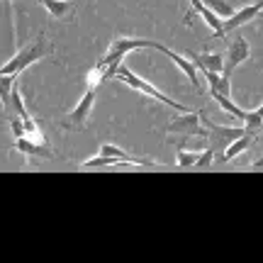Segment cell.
I'll return each instance as SVG.
<instances>
[{
  "instance_id": "17",
  "label": "cell",
  "mask_w": 263,
  "mask_h": 263,
  "mask_svg": "<svg viewBox=\"0 0 263 263\" xmlns=\"http://www.w3.org/2000/svg\"><path fill=\"white\" fill-rule=\"evenodd\" d=\"M200 154H202V151L178 149V154H176V163H178V168H195L197 159H200Z\"/></svg>"
},
{
  "instance_id": "15",
  "label": "cell",
  "mask_w": 263,
  "mask_h": 263,
  "mask_svg": "<svg viewBox=\"0 0 263 263\" xmlns=\"http://www.w3.org/2000/svg\"><path fill=\"white\" fill-rule=\"evenodd\" d=\"M207 85H210V93H222L229 95L232 93V85H229V76L219 73V71H202Z\"/></svg>"
},
{
  "instance_id": "14",
  "label": "cell",
  "mask_w": 263,
  "mask_h": 263,
  "mask_svg": "<svg viewBox=\"0 0 263 263\" xmlns=\"http://www.w3.org/2000/svg\"><path fill=\"white\" fill-rule=\"evenodd\" d=\"M254 141H256L254 134H244V137H239L236 141L229 144V149L222 154V159L217 161V163H229V161H234L236 156H241L246 149H251V144H254Z\"/></svg>"
},
{
  "instance_id": "7",
  "label": "cell",
  "mask_w": 263,
  "mask_h": 263,
  "mask_svg": "<svg viewBox=\"0 0 263 263\" xmlns=\"http://www.w3.org/2000/svg\"><path fill=\"white\" fill-rule=\"evenodd\" d=\"M249 57H251V44H249L244 37H236L234 42L229 44V49H227V57H224V76H229V78H232L234 68H236L239 64H244Z\"/></svg>"
},
{
  "instance_id": "4",
  "label": "cell",
  "mask_w": 263,
  "mask_h": 263,
  "mask_svg": "<svg viewBox=\"0 0 263 263\" xmlns=\"http://www.w3.org/2000/svg\"><path fill=\"white\" fill-rule=\"evenodd\" d=\"M95 98H98V88H85L81 103L76 105L66 117L59 120V127L66 129V132H83L85 127H88V117H90V112H93Z\"/></svg>"
},
{
  "instance_id": "20",
  "label": "cell",
  "mask_w": 263,
  "mask_h": 263,
  "mask_svg": "<svg viewBox=\"0 0 263 263\" xmlns=\"http://www.w3.org/2000/svg\"><path fill=\"white\" fill-rule=\"evenodd\" d=\"M215 159H217V154H215V149L212 146H207L202 154H200V159H197V163H195V168L197 171H202V168H207L210 163H215Z\"/></svg>"
},
{
  "instance_id": "3",
  "label": "cell",
  "mask_w": 263,
  "mask_h": 263,
  "mask_svg": "<svg viewBox=\"0 0 263 263\" xmlns=\"http://www.w3.org/2000/svg\"><path fill=\"white\" fill-rule=\"evenodd\" d=\"M200 117H202V124L207 127V141H210V146H212V149H215V154H217V159H215V163H217V161L222 159V154L229 149V144H232V141H236L239 137H244L246 129H244V127H229V124L212 122V120H210L202 110H200Z\"/></svg>"
},
{
  "instance_id": "18",
  "label": "cell",
  "mask_w": 263,
  "mask_h": 263,
  "mask_svg": "<svg viewBox=\"0 0 263 263\" xmlns=\"http://www.w3.org/2000/svg\"><path fill=\"white\" fill-rule=\"evenodd\" d=\"M205 5H210V8L215 10V12H217V15H219L222 20H229V17H232V15L236 12V10L232 8L229 3H224V0H205Z\"/></svg>"
},
{
  "instance_id": "10",
  "label": "cell",
  "mask_w": 263,
  "mask_h": 263,
  "mask_svg": "<svg viewBox=\"0 0 263 263\" xmlns=\"http://www.w3.org/2000/svg\"><path fill=\"white\" fill-rule=\"evenodd\" d=\"M12 149L22 151V154H25L27 159H32V161H49V159H54V151L49 149V144H42V141H32V139H27V137H22V139H15Z\"/></svg>"
},
{
  "instance_id": "22",
  "label": "cell",
  "mask_w": 263,
  "mask_h": 263,
  "mask_svg": "<svg viewBox=\"0 0 263 263\" xmlns=\"http://www.w3.org/2000/svg\"><path fill=\"white\" fill-rule=\"evenodd\" d=\"M261 166H263V159H256V163L251 166V168H261Z\"/></svg>"
},
{
  "instance_id": "19",
  "label": "cell",
  "mask_w": 263,
  "mask_h": 263,
  "mask_svg": "<svg viewBox=\"0 0 263 263\" xmlns=\"http://www.w3.org/2000/svg\"><path fill=\"white\" fill-rule=\"evenodd\" d=\"M8 122H10V129H12V137H15V139H22V137L27 134V129H25V120H22L17 112L10 115Z\"/></svg>"
},
{
  "instance_id": "21",
  "label": "cell",
  "mask_w": 263,
  "mask_h": 263,
  "mask_svg": "<svg viewBox=\"0 0 263 263\" xmlns=\"http://www.w3.org/2000/svg\"><path fill=\"white\" fill-rule=\"evenodd\" d=\"M254 115H256V117H261V120H263V105H261V107H256V110H254Z\"/></svg>"
},
{
  "instance_id": "12",
  "label": "cell",
  "mask_w": 263,
  "mask_h": 263,
  "mask_svg": "<svg viewBox=\"0 0 263 263\" xmlns=\"http://www.w3.org/2000/svg\"><path fill=\"white\" fill-rule=\"evenodd\" d=\"M190 3H193V10H195L197 15L205 20L207 25H210V29H212V37H222V25H224V20L219 17V15H217L210 5H205V0H190Z\"/></svg>"
},
{
  "instance_id": "9",
  "label": "cell",
  "mask_w": 263,
  "mask_h": 263,
  "mask_svg": "<svg viewBox=\"0 0 263 263\" xmlns=\"http://www.w3.org/2000/svg\"><path fill=\"white\" fill-rule=\"evenodd\" d=\"M261 12H263V8L258 5V3H251V5H244L241 10H236L232 17L224 20V25H222V37H224V34H229V32H234V29H239L241 25L254 22V20L258 17Z\"/></svg>"
},
{
  "instance_id": "11",
  "label": "cell",
  "mask_w": 263,
  "mask_h": 263,
  "mask_svg": "<svg viewBox=\"0 0 263 263\" xmlns=\"http://www.w3.org/2000/svg\"><path fill=\"white\" fill-rule=\"evenodd\" d=\"M188 54L200 71H219V73H224V57L222 54H217V51H188Z\"/></svg>"
},
{
  "instance_id": "16",
  "label": "cell",
  "mask_w": 263,
  "mask_h": 263,
  "mask_svg": "<svg viewBox=\"0 0 263 263\" xmlns=\"http://www.w3.org/2000/svg\"><path fill=\"white\" fill-rule=\"evenodd\" d=\"M212 95V100H215L222 110H224L229 117H234V120H239V122H244L246 120V110H241L236 103H232V98L229 95H222V93H210Z\"/></svg>"
},
{
  "instance_id": "2",
  "label": "cell",
  "mask_w": 263,
  "mask_h": 263,
  "mask_svg": "<svg viewBox=\"0 0 263 263\" xmlns=\"http://www.w3.org/2000/svg\"><path fill=\"white\" fill-rule=\"evenodd\" d=\"M115 78L117 81H122V83H127L132 88V90H139L141 95H146V98H151V100H156V103H163L168 105V107H173V110H178V112H190L188 105L183 103H176L173 98H168L166 93H161L159 88L154 83H149V81H144V78H139V76L134 73V71H129L124 64H120V68L115 71Z\"/></svg>"
},
{
  "instance_id": "5",
  "label": "cell",
  "mask_w": 263,
  "mask_h": 263,
  "mask_svg": "<svg viewBox=\"0 0 263 263\" xmlns=\"http://www.w3.org/2000/svg\"><path fill=\"white\" fill-rule=\"evenodd\" d=\"M166 137H173L178 134L180 141L183 139H190V137H205L207 139V127L202 124V117H200V110H190V112H180V117L171 120L166 124Z\"/></svg>"
},
{
  "instance_id": "8",
  "label": "cell",
  "mask_w": 263,
  "mask_h": 263,
  "mask_svg": "<svg viewBox=\"0 0 263 263\" xmlns=\"http://www.w3.org/2000/svg\"><path fill=\"white\" fill-rule=\"evenodd\" d=\"M100 154H105V156H117V159H122L124 163L129 166V168H151V171L166 168V166L156 163L154 159H137V156H132V154L122 151L120 146H115V144H103V146H100Z\"/></svg>"
},
{
  "instance_id": "1",
  "label": "cell",
  "mask_w": 263,
  "mask_h": 263,
  "mask_svg": "<svg viewBox=\"0 0 263 263\" xmlns=\"http://www.w3.org/2000/svg\"><path fill=\"white\" fill-rule=\"evenodd\" d=\"M51 51H54V47H51L47 39H44V34H39L34 42H29L27 47H22L17 54H15V57L10 59V61H5V64H3V68H0V76L22 73L25 68H29L32 64H37L39 59L49 57Z\"/></svg>"
},
{
  "instance_id": "13",
  "label": "cell",
  "mask_w": 263,
  "mask_h": 263,
  "mask_svg": "<svg viewBox=\"0 0 263 263\" xmlns=\"http://www.w3.org/2000/svg\"><path fill=\"white\" fill-rule=\"evenodd\" d=\"M42 8L47 10L51 17H57V20H66V17H71L73 15V10L78 3H73V0H37Z\"/></svg>"
},
{
  "instance_id": "6",
  "label": "cell",
  "mask_w": 263,
  "mask_h": 263,
  "mask_svg": "<svg viewBox=\"0 0 263 263\" xmlns=\"http://www.w3.org/2000/svg\"><path fill=\"white\" fill-rule=\"evenodd\" d=\"M154 49H156V51H161V54H166L173 64L178 66L180 71L185 73V78L193 83V90H195V93H202V88H200V78H197V71H200V68L193 64V59H185L183 54H178V51H173V49H168V47H163V44H159V42L154 44Z\"/></svg>"
}]
</instances>
